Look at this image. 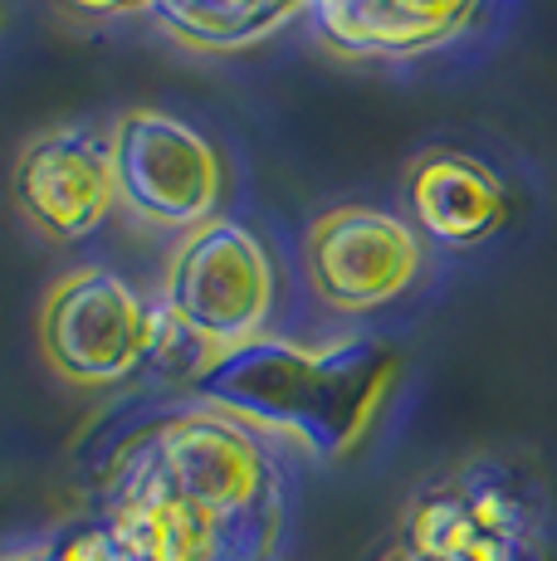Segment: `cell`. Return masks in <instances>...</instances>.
Listing matches in <instances>:
<instances>
[{
  "instance_id": "1",
  "label": "cell",
  "mask_w": 557,
  "mask_h": 561,
  "mask_svg": "<svg viewBox=\"0 0 557 561\" xmlns=\"http://www.w3.org/2000/svg\"><path fill=\"white\" fill-rule=\"evenodd\" d=\"M396 381V352L377 337H342L333 347H298L254 337L216 352L196 396L254 430H284L318 459H342L362 445Z\"/></svg>"
},
{
  "instance_id": "2",
  "label": "cell",
  "mask_w": 557,
  "mask_h": 561,
  "mask_svg": "<svg viewBox=\"0 0 557 561\" xmlns=\"http://www.w3.org/2000/svg\"><path fill=\"white\" fill-rule=\"evenodd\" d=\"M162 304L220 352L254 342L274 312V259L250 225L216 215L177 244Z\"/></svg>"
},
{
  "instance_id": "3",
  "label": "cell",
  "mask_w": 557,
  "mask_h": 561,
  "mask_svg": "<svg viewBox=\"0 0 557 561\" xmlns=\"http://www.w3.org/2000/svg\"><path fill=\"white\" fill-rule=\"evenodd\" d=\"M117 196L133 215L177 230L216 220L225 191V161L206 133L157 107H133L113 127Z\"/></svg>"
},
{
  "instance_id": "4",
  "label": "cell",
  "mask_w": 557,
  "mask_h": 561,
  "mask_svg": "<svg viewBox=\"0 0 557 561\" xmlns=\"http://www.w3.org/2000/svg\"><path fill=\"white\" fill-rule=\"evenodd\" d=\"M152 304L109 268H79L39 308V347L64 381L113 386L147 362Z\"/></svg>"
},
{
  "instance_id": "5",
  "label": "cell",
  "mask_w": 557,
  "mask_h": 561,
  "mask_svg": "<svg viewBox=\"0 0 557 561\" xmlns=\"http://www.w3.org/2000/svg\"><path fill=\"white\" fill-rule=\"evenodd\" d=\"M533 499L499 463H475L425 489L401 527L406 557L421 561H533Z\"/></svg>"
},
{
  "instance_id": "6",
  "label": "cell",
  "mask_w": 557,
  "mask_h": 561,
  "mask_svg": "<svg viewBox=\"0 0 557 561\" xmlns=\"http://www.w3.org/2000/svg\"><path fill=\"white\" fill-rule=\"evenodd\" d=\"M421 234L372 205H338L308 230L314 294L338 312L387 308L421 278Z\"/></svg>"
},
{
  "instance_id": "7",
  "label": "cell",
  "mask_w": 557,
  "mask_h": 561,
  "mask_svg": "<svg viewBox=\"0 0 557 561\" xmlns=\"http://www.w3.org/2000/svg\"><path fill=\"white\" fill-rule=\"evenodd\" d=\"M117 196L113 133L49 127L30 137L15 161V205L45 240L73 244L109 225Z\"/></svg>"
},
{
  "instance_id": "8",
  "label": "cell",
  "mask_w": 557,
  "mask_h": 561,
  "mask_svg": "<svg viewBox=\"0 0 557 561\" xmlns=\"http://www.w3.org/2000/svg\"><path fill=\"white\" fill-rule=\"evenodd\" d=\"M147 445H152V459L171 489L220 523L278 499L260 439L250 435V425L220 415V410L171 415L167 425L147 435Z\"/></svg>"
},
{
  "instance_id": "9",
  "label": "cell",
  "mask_w": 557,
  "mask_h": 561,
  "mask_svg": "<svg viewBox=\"0 0 557 561\" xmlns=\"http://www.w3.org/2000/svg\"><path fill=\"white\" fill-rule=\"evenodd\" d=\"M99 523L109 527L123 561H220V517L171 489L147 439L117 459Z\"/></svg>"
},
{
  "instance_id": "10",
  "label": "cell",
  "mask_w": 557,
  "mask_h": 561,
  "mask_svg": "<svg viewBox=\"0 0 557 561\" xmlns=\"http://www.w3.org/2000/svg\"><path fill=\"white\" fill-rule=\"evenodd\" d=\"M479 0H314V25L352 59H401L469 30Z\"/></svg>"
},
{
  "instance_id": "11",
  "label": "cell",
  "mask_w": 557,
  "mask_h": 561,
  "mask_svg": "<svg viewBox=\"0 0 557 561\" xmlns=\"http://www.w3.org/2000/svg\"><path fill=\"white\" fill-rule=\"evenodd\" d=\"M411 215L431 240L450 250L485 244L503 220V181L465 152H435L411 171Z\"/></svg>"
},
{
  "instance_id": "12",
  "label": "cell",
  "mask_w": 557,
  "mask_h": 561,
  "mask_svg": "<svg viewBox=\"0 0 557 561\" xmlns=\"http://www.w3.org/2000/svg\"><path fill=\"white\" fill-rule=\"evenodd\" d=\"M308 10H314V0H162L152 15L181 45L225 54L260 45Z\"/></svg>"
},
{
  "instance_id": "13",
  "label": "cell",
  "mask_w": 557,
  "mask_h": 561,
  "mask_svg": "<svg viewBox=\"0 0 557 561\" xmlns=\"http://www.w3.org/2000/svg\"><path fill=\"white\" fill-rule=\"evenodd\" d=\"M220 347H211L186 318H177L167 304H152V342H147V371L162 376V381H201Z\"/></svg>"
},
{
  "instance_id": "14",
  "label": "cell",
  "mask_w": 557,
  "mask_h": 561,
  "mask_svg": "<svg viewBox=\"0 0 557 561\" xmlns=\"http://www.w3.org/2000/svg\"><path fill=\"white\" fill-rule=\"evenodd\" d=\"M49 557L55 561H123L109 537V527L103 523H83V527H69V533L59 537L55 547H49Z\"/></svg>"
},
{
  "instance_id": "15",
  "label": "cell",
  "mask_w": 557,
  "mask_h": 561,
  "mask_svg": "<svg viewBox=\"0 0 557 561\" xmlns=\"http://www.w3.org/2000/svg\"><path fill=\"white\" fill-rule=\"evenodd\" d=\"M59 5L83 20H113V15H137V10H157L162 0H59Z\"/></svg>"
},
{
  "instance_id": "16",
  "label": "cell",
  "mask_w": 557,
  "mask_h": 561,
  "mask_svg": "<svg viewBox=\"0 0 557 561\" xmlns=\"http://www.w3.org/2000/svg\"><path fill=\"white\" fill-rule=\"evenodd\" d=\"M401 561H421V557H406V552H401Z\"/></svg>"
}]
</instances>
